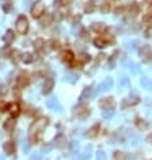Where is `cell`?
Wrapping results in <instances>:
<instances>
[{"instance_id": "cell-53", "label": "cell", "mask_w": 152, "mask_h": 160, "mask_svg": "<svg viewBox=\"0 0 152 160\" xmlns=\"http://www.w3.org/2000/svg\"><path fill=\"white\" fill-rule=\"evenodd\" d=\"M147 140H148L149 143H152V133H151V135H148V137H147Z\"/></svg>"}, {"instance_id": "cell-12", "label": "cell", "mask_w": 152, "mask_h": 160, "mask_svg": "<svg viewBox=\"0 0 152 160\" xmlns=\"http://www.w3.org/2000/svg\"><path fill=\"white\" fill-rule=\"evenodd\" d=\"M127 14H129V15H132V16H136L137 14H139V11H140V7H139V4L137 3H131L127 7Z\"/></svg>"}, {"instance_id": "cell-42", "label": "cell", "mask_w": 152, "mask_h": 160, "mask_svg": "<svg viewBox=\"0 0 152 160\" xmlns=\"http://www.w3.org/2000/svg\"><path fill=\"white\" fill-rule=\"evenodd\" d=\"M8 93V88L5 85H0V96H5Z\"/></svg>"}, {"instance_id": "cell-43", "label": "cell", "mask_w": 152, "mask_h": 160, "mask_svg": "<svg viewBox=\"0 0 152 160\" xmlns=\"http://www.w3.org/2000/svg\"><path fill=\"white\" fill-rule=\"evenodd\" d=\"M30 160H42V153H40V152L34 153V155H31Z\"/></svg>"}, {"instance_id": "cell-22", "label": "cell", "mask_w": 152, "mask_h": 160, "mask_svg": "<svg viewBox=\"0 0 152 160\" xmlns=\"http://www.w3.org/2000/svg\"><path fill=\"white\" fill-rule=\"evenodd\" d=\"M151 47L148 46V44H144V46H141V49H140V55L141 57H149L151 55Z\"/></svg>"}, {"instance_id": "cell-55", "label": "cell", "mask_w": 152, "mask_h": 160, "mask_svg": "<svg viewBox=\"0 0 152 160\" xmlns=\"http://www.w3.org/2000/svg\"><path fill=\"white\" fill-rule=\"evenodd\" d=\"M149 12H152V3L149 4Z\"/></svg>"}, {"instance_id": "cell-34", "label": "cell", "mask_w": 152, "mask_h": 160, "mask_svg": "<svg viewBox=\"0 0 152 160\" xmlns=\"http://www.w3.org/2000/svg\"><path fill=\"white\" fill-rule=\"evenodd\" d=\"M141 141V139L137 135H131V144L132 145H137Z\"/></svg>"}, {"instance_id": "cell-3", "label": "cell", "mask_w": 152, "mask_h": 160, "mask_svg": "<svg viewBox=\"0 0 152 160\" xmlns=\"http://www.w3.org/2000/svg\"><path fill=\"white\" fill-rule=\"evenodd\" d=\"M45 14V3H43L42 0H38L35 3L32 4L31 7V16L32 18H35V19H40V16Z\"/></svg>"}, {"instance_id": "cell-46", "label": "cell", "mask_w": 152, "mask_h": 160, "mask_svg": "<svg viewBox=\"0 0 152 160\" xmlns=\"http://www.w3.org/2000/svg\"><path fill=\"white\" fill-rule=\"evenodd\" d=\"M139 121V122H137V126H139V128L140 129H147V124H145L144 121L143 120H137Z\"/></svg>"}, {"instance_id": "cell-37", "label": "cell", "mask_w": 152, "mask_h": 160, "mask_svg": "<svg viewBox=\"0 0 152 160\" xmlns=\"http://www.w3.org/2000/svg\"><path fill=\"white\" fill-rule=\"evenodd\" d=\"M55 145L57 147H63L65 145V137L63 136H58L55 139Z\"/></svg>"}, {"instance_id": "cell-56", "label": "cell", "mask_w": 152, "mask_h": 160, "mask_svg": "<svg viewBox=\"0 0 152 160\" xmlns=\"http://www.w3.org/2000/svg\"><path fill=\"white\" fill-rule=\"evenodd\" d=\"M0 160H4V157H3V156H0Z\"/></svg>"}, {"instance_id": "cell-52", "label": "cell", "mask_w": 152, "mask_h": 160, "mask_svg": "<svg viewBox=\"0 0 152 160\" xmlns=\"http://www.w3.org/2000/svg\"><path fill=\"white\" fill-rule=\"evenodd\" d=\"M81 20V15H74L73 16V23H77V22H79Z\"/></svg>"}, {"instance_id": "cell-38", "label": "cell", "mask_w": 152, "mask_h": 160, "mask_svg": "<svg viewBox=\"0 0 152 160\" xmlns=\"http://www.w3.org/2000/svg\"><path fill=\"white\" fill-rule=\"evenodd\" d=\"M125 159H127V156H125L124 152H120V151L114 152V160H125Z\"/></svg>"}, {"instance_id": "cell-44", "label": "cell", "mask_w": 152, "mask_h": 160, "mask_svg": "<svg viewBox=\"0 0 152 160\" xmlns=\"http://www.w3.org/2000/svg\"><path fill=\"white\" fill-rule=\"evenodd\" d=\"M143 22L152 24V14H148V15H145L144 18H143Z\"/></svg>"}, {"instance_id": "cell-51", "label": "cell", "mask_w": 152, "mask_h": 160, "mask_svg": "<svg viewBox=\"0 0 152 160\" xmlns=\"http://www.w3.org/2000/svg\"><path fill=\"white\" fill-rule=\"evenodd\" d=\"M127 85H128V78L123 77V79H121V82H120V88H123V86H127Z\"/></svg>"}, {"instance_id": "cell-6", "label": "cell", "mask_w": 152, "mask_h": 160, "mask_svg": "<svg viewBox=\"0 0 152 160\" xmlns=\"http://www.w3.org/2000/svg\"><path fill=\"white\" fill-rule=\"evenodd\" d=\"M54 89V79L53 78H47L43 83V88H42V93L43 94H50L51 90Z\"/></svg>"}, {"instance_id": "cell-7", "label": "cell", "mask_w": 152, "mask_h": 160, "mask_svg": "<svg viewBox=\"0 0 152 160\" xmlns=\"http://www.w3.org/2000/svg\"><path fill=\"white\" fill-rule=\"evenodd\" d=\"M51 22H53V15H51V14L45 12V14L40 16V26H42V27H47V26H50Z\"/></svg>"}, {"instance_id": "cell-23", "label": "cell", "mask_w": 152, "mask_h": 160, "mask_svg": "<svg viewBox=\"0 0 152 160\" xmlns=\"http://www.w3.org/2000/svg\"><path fill=\"white\" fill-rule=\"evenodd\" d=\"M141 86L144 88V89H147V90H152V81H149L147 77H143L141 78Z\"/></svg>"}, {"instance_id": "cell-21", "label": "cell", "mask_w": 152, "mask_h": 160, "mask_svg": "<svg viewBox=\"0 0 152 160\" xmlns=\"http://www.w3.org/2000/svg\"><path fill=\"white\" fill-rule=\"evenodd\" d=\"M93 43H94V46L96 47H98V49H104V47L106 46V40L104 39V38H96V39L93 40Z\"/></svg>"}, {"instance_id": "cell-36", "label": "cell", "mask_w": 152, "mask_h": 160, "mask_svg": "<svg viewBox=\"0 0 152 160\" xmlns=\"http://www.w3.org/2000/svg\"><path fill=\"white\" fill-rule=\"evenodd\" d=\"M77 79H78V75L77 74H66V75H65V81L75 82Z\"/></svg>"}, {"instance_id": "cell-16", "label": "cell", "mask_w": 152, "mask_h": 160, "mask_svg": "<svg viewBox=\"0 0 152 160\" xmlns=\"http://www.w3.org/2000/svg\"><path fill=\"white\" fill-rule=\"evenodd\" d=\"M46 105L49 106V108H51V109H57L58 112H59L61 109H62V108H61V105H59V102H58V100H57V98H50V100H47Z\"/></svg>"}, {"instance_id": "cell-10", "label": "cell", "mask_w": 152, "mask_h": 160, "mask_svg": "<svg viewBox=\"0 0 152 160\" xmlns=\"http://www.w3.org/2000/svg\"><path fill=\"white\" fill-rule=\"evenodd\" d=\"M112 86H113V79H112V78H106L105 81H102L101 83H100V86H98V92L108 90V89H110Z\"/></svg>"}, {"instance_id": "cell-48", "label": "cell", "mask_w": 152, "mask_h": 160, "mask_svg": "<svg viewBox=\"0 0 152 160\" xmlns=\"http://www.w3.org/2000/svg\"><path fill=\"white\" fill-rule=\"evenodd\" d=\"M125 10H127V7H124V5H121V7H117L116 8V14H117V15H120V14H123Z\"/></svg>"}, {"instance_id": "cell-26", "label": "cell", "mask_w": 152, "mask_h": 160, "mask_svg": "<svg viewBox=\"0 0 152 160\" xmlns=\"http://www.w3.org/2000/svg\"><path fill=\"white\" fill-rule=\"evenodd\" d=\"M90 96H92V88H86L84 92H82L81 97H79V101H84V100H88V98H90Z\"/></svg>"}, {"instance_id": "cell-8", "label": "cell", "mask_w": 152, "mask_h": 160, "mask_svg": "<svg viewBox=\"0 0 152 160\" xmlns=\"http://www.w3.org/2000/svg\"><path fill=\"white\" fill-rule=\"evenodd\" d=\"M14 40H15V32L12 31V30H7L5 34L3 35V42L5 44H11Z\"/></svg>"}, {"instance_id": "cell-29", "label": "cell", "mask_w": 152, "mask_h": 160, "mask_svg": "<svg viewBox=\"0 0 152 160\" xmlns=\"http://www.w3.org/2000/svg\"><path fill=\"white\" fill-rule=\"evenodd\" d=\"M109 10H110L109 1H102L101 5H100V11H101L102 14H106V12H109Z\"/></svg>"}, {"instance_id": "cell-15", "label": "cell", "mask_w": 152, "mask_h": 160, "mask_svg": "<svg viewBox=\"0 0 152 160\" xmlns=\"http://www.w3.org/2000/svg\"><path fill=\"white\" fill-rule=\"evenodd\" d=\"M61 57H62L63 62H66V63H73V62H74V54H73L71 51H69V50L63 51Z\"/></svg>"}, {"instance_id": "cell-32", "label": "cell", "mask_w": 152, "mask_h": 160, "mask_svg": "<svg viewBox=\"0 0 152 160\" xmlns=\"http://www.w3.org/2000/svg\"><path fill=\"white\" fill-rule=\"evenodd\" d=\"M117 53H114L112 57L109 58V62H108V65H109V69H113L114 66H116V61H117Z\"/></svg>"}, {"instance_id": "cell-18", "label": "cell", "mask_w": 152, "mask_h": 160, "mask_svg": "<svg viewBox=\"0 0 152 160\" xmlns=\"http://www.w3.org/2000/svg\"><path fill=\"white\" fill-rule=\"evenodd\" d=\"M84 10H85L86 14H93L94 10H96V3H94V0H89V1L85 4Z\"/></svg>"}, {"instance_id": "cell-19", "label": "cell", "mask_w": 152, "mask_h": 160, "mask_svg": "<svg viewBox=\"0 0 152 160\" xmlns=\"http://www.w3.org/2000/svg\"><path fill=\"white\" fill-rule=\"evenodd\" d=\"M11 61L14 63H18L19 61H22V54L19 50H12L11 53Z\"/></svg>"}, {"instance_id": "cell-27", "label": "cell", "mask_w": 152, "mask_h": 160, "mask_svg": "<svg viewBox=\"0 0 152 160\" xmlns=\"http://www.w3.org/2000/svg\"><path fill=\"white\" fill-rule=\"evenodd\" d=\"M47 44L50 46V50H58L59 47H61V43H59L58 39H51Z\"/></svg>"}, {"instance_id": "cell-33", "label": "cell", "mask_w": 152, "mask_h": 160, "mask_svg": "<svg viewBox=\"0 0 152 160\" xmlns=\"http://www.w3.org/2000/svg\"><path fill=\"white\" fill-rule=\"evenodd\" d=\"M79 35H81V39L82 40H85V42H88L89 40V32H88V30H85V28H82L81 32H79Z\"/></svg>"}, {"instance_id": "cell-5", "label": "cell", "mask_w": 152, "mask_h": 160, "mask_svg": "<svg viewBox=\"0 0 152 160\" xmlns=\"http://www.w3.org/2000/svg\"><path fill=\"white\" fill-rule=\"evenodd\" d=\"M89 108L86 105H79L75 108V114H77V117L79 118H86L88 116H89Z\"/></svg>"}, {"instance_id": "cell-11", "label": "cell", "mask_w": 152, "mask_h": 160, "mask_svg": "<svg viewBox=\"0 0 152 160\" xmlns=\"http://www.w3.org/2000/svg\"><path fill=\"white\" fill-rule=\"evenodd\" d=\"M3 149H4V153L12 155V153L15 152V143L14 141H5L3 145Z\"/></svg>"}, {"instance_id": "cell-47", "label": "cell", "mask_w": 152, "mask_h": 160, "mask_svg": "<svg viewBox=\"0 0 152 160\" xmlns=\"http://www.w3.org/2000/svg\"><path fill=\"white\" fill-rule=\"evenodd\" d=\"M144 34H145V36H147V38H151V36H152V26H149V27L145 30Z\"/></svg>"}, {"instance_id": "cell-2", "label": "cell", "mask_w": 152, "mask_h": 160, "mask_svg": "<svg viewBox=\"0 0 152 160\" xmlns=\"http://www.w3.org/2000/svg\"><path fill=\"white\" fill-rule=\"evenodd\" d=\"M15 27H16V31L19 32V34H22V35L27 34V31H28V20H27V18H26L24 15H20L19 18H18V20H16Z\"/></svg>"}, {"instance_id": "cell-24", "label": "cell", "mask_w": 152, "mask_h": 160, "mask_svg": "<svg viewBox=\"0 0 152 160\" xmlns=\"http://www.w3.org/2000/svg\"><path fill=\"white\" fill-rule=\"evenodd\" d=\"M92 28L97 32H105L106 31V26L104 23H94L93 26H92Z\"/></svg>"}, {"instance_id": "cell-41", "label": "cell", "mask_w": 152, "mask_h": 160, "mask_svg": "<svg viewBox=\"0 0 152 160\" xmlns=\"http://www.w3.org/2000/svg\"><path fill=\"white\" fill-rule=\"evenodd\" d=\"M96 159H97V160H106V153L104 152V151H98Z\"/></svg>"}, {"instance_id": "cell-14", "label": "cell", "mask_w": 152, "mask_h": 160, "mask_svg": "<svg viewBox=\"0 0 152 160\" xmlns=\"http://www.w3.org/2000/svg\"><path fill=\"white\" fill-rule=\"evenodd\" d=\"M8 109H10V113L12 114V117H14V118L18 117V116L20 114V110H22V109H20V105H19V104H16V102L11 104Z\"/></svg>"}, {"instance_id": "cell-25", "label": "cell", "mask_w": 152, "mask_h": 160, "mask_svg": "<svg viewBox=\"0 0 152 160\" xmlns=\"http://www.w3.org/2000/svg\"><path fill=\"white\" fill-rule=\"evenodd\" d=\"M22 61H23V63H31L32 61H34V55L31 54V53H24L23 55H22Z\"/></svg>"}, {"instance_id": "cell-31", "label": "cell", "mask_w": 152, "mask_h": 160, "mask_svg": "<svg viewBox=\"0 0 152 160\" xmlns=\"http://www.w3.org/2000/svg\"><path fill=\"white\" fill-rule=\"evenodd\" d=\"M62 19H63L62 12L55 11V12H54V15H53V20H55V23H59V22H61Z\"/></svg>"}, {"instance_id": "cell-30", "label": "cell", "mask_w": 152, "mask_h": 160, "mask_svg": "<svg viewBox=\"0 0 152 160\" xmlns=\"http://www.w3.org/2000/svg\"><path fill=\"white\" fill-rule=\"evenodd\" d=\"M113 114H114L113 109H105L104 112H102V117L105 118V120H109V118L113 117Z\"/></svg>"}, {"instance_id": "cell-9", "label": "cell", "mask_w": 152, "mask_h": 160, "mask_svg": "<svg viewBox=\"0 0 152 160\" xmlns=\"http://www.w3.org/2000/svg\"><path fill=\"white\" fill-rule=\"evenodd\" d=\"M30 83V78L26 73H22V74L18 77V86L19 88H26V86Z\"/></svg>"}, {"instance_id": "cell-1", "label": "cell", "mask_w": 152, "mask_h": 160, "mask_svg": "<svg viewBox=\"0 0 152 160\" xmlns=\"http://www.w3.org/2000/svg\"><path fill=\"white\" fill-rule=\"evenodd\" d=\"M47 125V118L40 117L38 120H35L30 126V139L31 140H36L39 136V133L43 131V128Z\"/></svg>"}, {"instance_id": "cell-28", "label": "cell", "mask_w": 152, "mask_h": 160, "mask_svg": "<svg viewBox=\"0 0 152 160\" xmlns=\"http://www.w3.org/2000/svg\"><path fill=\"white\" fill-rule=\"evenodd\" d=\"M92 149H93V147L92 145H89V147H86L85 151H84V153H82V160H89L90 159V153H92Z\"/></svg>"}, {"instance_id": "cell-54", "label": "cell", "mask_w": 152, "mask_h": 160, "mask_svg": "<svg viewBox=\"0 0 152 160\" xmlns=\"http://www.w3.org/2000/svg\"><path fill=\"white\" fill-rule=\"evenodd\" d=\"M73 160H82V157H79V156H73Z\"/></svg>"}, {"instance_id": "cell-45", "label": "cell", "mask_w": 152, "mask_h": 160, "mask_svg": "<svg viewBox=\"0 0 152 160\" xmlns=\"http://www.w3.org/2000/svg\"><path fill=\"white\" fill-rule=\"evenodd\" d=\"M8 108H10V106H8L5 102H4V101H0V112H5Z\"/></svg>"}, {"instance_id": "cell-49", "label": "cell", "mask_w": 152, "mask_h": 160, "mask_svg": "<svg viewBox=\"0 0 152 160\" xmlns=\"http://www.w3.org/2000/svg\"><path fill=\"white\" fill-rule=\"evenodd\" d=\"M51 148H53V144H47V145H43L42 151H43V152H49Z\"/></svg>"}, {"instance_id": "cell-39", "label": "cell", "mask_w": 152, "mask_h": 160, "mask_svg": "<svg viewBox=\"0 0 152 160\" xmlns=\"http://www.w3.org/2000/svg\"><path fill=\"white\" fill-rule=\"evenodd\" d=\"M1 8H3V11L5 12V14H8V12L12 10V3L7 1V3H4V4H3V7H1Z\"/></svg>"}, {"instance_id": "cell-50", "label": "cell", "mask_w": 152, "mask_h": 160, "mask_svg": "<svg viewBox=\"0 0 152 160\" xmlns=\"http://www.w3.org/2000/svg\"><path fill=\"white\" fill-rule=\"evenodd\" d=\"M63 5V1L62 0H54V7L59 8V7H62Z\"/></svg>"}, {"instance_id": "cell-40", "label": "cell", "mask_w": 152, "mask_h": 160, "mask_svg": "<svg viewBox=\"0 0 152 160\" xmlns=\"http://www.w3.org/2000/svg\"><path fill=\"white\" fill-rule=\"evenodd\" d=\"M22 148H23L24 153H28L30 152V143H28V141H23V143H22Z\"/></svg>"}, {"instance_id": "cell-17", "label": "cell", "mask_w": 152, "mask_h": 160, "mask_svg": "<svg viewBox=\"0 0 152 160\" xmlns=\"http://www.w3.org/2000/svg\"><path fill=\"white\" fill-rule=\"evenodd\" d=\"M45 46H46V42H45L42 38H38V39H35V42H34V49H35L36 51H43L45 50Z\"/></svg>"}, {"instance_id": "cell-20", "label": "cell", "mask_w": 152, "mask_h": 160, "mask_svg": "<svg viewBox=\"0 0 152 160\" xmlns=\"http://www.w3.org/2000/svg\"><path fill=\"white\" fill-rule=\"evenodd\" d=\"M3 126H4V129H5V131H12V129H14V126H15V120H14V117L5 120V122H4Z\"/></svg>"}, {"instance_id": "cell-35", "label": "cell", "mask_w": 152, "mask_h": 160, "mask_svg": "<svg viewBox=\"0 0 152 160\" xmlns=\"http://www.w3.org/2000/svg\"><path fill=\"white\" fill-rule=\"evenodd\" d=\"M78 61L81 63H86L90 61V55L89 54H81L79 55V58H78Z\"/></svg>"}, {"instance_id": "cell-13", "label": "cell", "mask_w": 152, "mask_h": 160, "mask_svg": "<svg viewBox=\"0 0 152 160\" xmlns=\"http://www.w3.org/2000/svg\"><path fill=\"white\" fill-rule=\"evenodd\" d=\"M98 131H100V125L96 124V125H93L90 129H88V132H86L85 136L88 137V139H94V137L98 135Z\"/></svg>"}, {"instance_id": "cell-4", "label": "cell", "mask_w": 152, "mask_h": 160, "mask_svg": "<svg viewBox=\"0 0 152 160\" xmlns=\"http://www.w3.org/2000/svg\"><path fill=\"white\" fill-rule=\"evenodd\" d=\"M98 105H100V108L101 109H113L114 105H116V102H114V100L112 97H105V98H101L100 100V102H98Z\"/></svg>"}]
</instances>
